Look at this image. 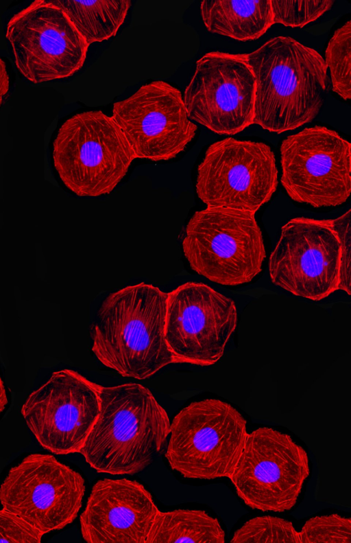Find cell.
<instances>
[{"instance_id": "1", "label": "cell", "mask_w": 351, "mask_h": 543, "mask_svg": "<svg viewBox=\"0 0 351 543\" xmlns=\"http://www.w3.org/2000/svg\"><path fill=\"white\" fill-rule=\"evenodd\" d=\"M167 292L145 282L127 286L100 303L90 348L106 367L136 380L173 363L165 338Z\"/></svg>"}, {"instance_id": "5", "label": "cell", "mask_w": 351, "mask_h": 543, "mask_svg": "<svg viewBox=\"0 0 351 543\" xmlns=\"http://www.w3.org/2000/svg\"><path fill=\"white\" fill-rule=\"evenodd\" d=\"M191 268L208 280L234 286L261 271L266 251L255 213L207 207L194 212L182 242Z\"/></svg>"}, {"instance_id": "4", "label": "cell", "mask_w": 351, "mask_h": 543, "mask_svg": "<svg viewBox=\"0 0 351 543\" xmlns=\"http://www.w3.org/2000/svg\"><path fill=\"white\" fill-rule=\"evenodd\" d=\"M52 158L63 184L81 197L112 192L136 159L121 128L101 111L64 121L53 140Z\"/></svg>"}, {"instance_id": "8", "label": "cell", "mask_w": 351, "mask_h": 543, "mask_svg": "<svg viewBox=\"0 0 351 543\" xmlns=\"http://www.w3.org/2000/svg\"><path fill=\"white\" fill-rule=\"evenodd\" d=\"M19 72L34 84L68 78L82 69L89 45L53 1L14 14L5 32Z\"/></svg>"}, {"instance_id": "14", "label": "cell", "mask_w": 351, "mask_h": 543, "mask_svg": "<svg viewBox=\"0 0 351 543\" xmlns=\"http://www.w3.org/2000/svg\"><path fill=\"white\" fill-rule=\"evenodd\" d=\"M101 387L74 370L56 371L29 393L21 415L45 450L79 453L99 415Z\"/></svg>"}, {"instance_id": "2", "label": "cell", "mask_w": 351, "mask_h": 543, "mask_svg": "<svg viewBox=\"0 0 351 543\" xmlns=\"http://www.w3.org/2000/svg\"><path fill=\"white\" fill-rule=\"evenodd\" d=\"M170 429L167 413L147 387L101 386L99 415L79 453L99 473L136 474L156 459Z\"/></svg>"}, {"instance_id": "12", "label": "cell", "mask_w": 351, "mask_h": 543, "mask_svg": "<svg viewBox=\"0 0 351 543\" xmlns=\"http://www.w3.org/2000/svg\"><path fill=\"white\" fill-rule=\"evenodd\" d=\"M86 490L82 475L48 454L32 453L0 485V502L45 534L72 523Z\"/></svg>"}, {"instance_id": "16", "label": "cell", "mask_w": 351, "mask_h": 543, "mask_svg": "<svg viewBox=\"0 0 351 543\" xmlns=\"http://www.w3.org/2000/svg\"><path fill=\"white\" fill-rule=\"evenodd\" d=\"M112 117L121 128L135 158L167 161L183 152L197 130L181 91L163 80L142 85L113 104Z\"/></svg>"}, {"instance_id": "28", "label": "cell", "mask_w": 351, "mask_h": 543, "mask_svg": "<svg viewBox=\"0 0 351 543\" xmlns=\"http://www.w3.org/2000/svg\"><path fill=\"white\" fill-rule=\"evenodd\" d=\"M8 403L7 391L0 374V414L5 409Z\"/></svg>"}, {"instance_id": "21", "label": "cell", "mask_w": 351, "mask_h": 543, "mask_svg": "<svg viewBox=\"0 0 351 543\" xmlns=\"http://www.w3.org/2000/svg\"><path fill=\"white\" fill-rule=\"evenodd\" d=\"M324 60L335 91L344 100L351 97V21L338 28L327 45Z\"/></svg>"}, {"instance_id": "27", "label": "cell", "mask_w": 351, "mask_h": 543, "mask_svg": "<svg viewBox=\"0 0 351 543\" xmlns=\"http://www.w3.org/2000/svg\"><path fill=\"white\" fill-rule=\"evenodd\" d=\"M9 88L10 78L8 73L4 61L0 57V107L9 91Z\"/></svg>"}, {"instance_id": "7", "label": "cell", "mask_w": 351, "mask_h": 543, "mask_svg": "<svg viewBox=\"0 0 351 543\" xmlns=\"http://www.w3.org/2000/svg\"><path fill=\"white\" fill-rule=\"evenodd\" d=\"M309 474L308 455L301 446L288 434L261 427L247 434L228 478L248 507L284 512L295 505Z\"/></svg>"}, {"instance_id": "20", "label": "cell", "mask_w": 351, "mask_h": 543, "mask_svg": "<svg viewBox=\"0 0 351 543\" xmlns=\"http://www.w3.org/2000/svg\"><path fill=\"white\" fill-rule=\"evenodd\" d=\"M68 16L90 45L116 35L131 5L130 0H52Z\"/></svg>"}, {"instance_id": "19", "label": "cell", "mask_w": 351, "mask_h": 543, "mask_svg": "<svg viewBox=\"0 0 351 543\" xmlns=\"http://www.w3.org/2000/svg\"><path fill=\"white\" fill-rule=\"evenodd\" d=\"M225 532L215 518L202 510L159 511L146 543H224Z\"/></svg>"}, {"instance_id": "23", "label": "cell", "mask_w": 351, "mask_h": 543, "mask_svg": "<svg viewBox=\"0 0 351 543\" xmlns=\"http://www.w3.org/2000/svg\"><path fill=\"white\" fill-rule=\"evenodd\" d=\"M274 24L302 27L318 19L333 5V0H270Z\"/></svg>"}, {"instance_id": "11", "label": "cell", "mask_w": 351, "mask_h": 543, "mask_svg": "<svg viewBox=\"0 0 351 543\" xmlns=\"http://www.w3.org/2000/svg\"><path fill=\"white\" fill-rule=\"evenodd\" d=\"M341 256L332 219L293 218L270 254L269 277L293 295L320 301L339 290Z\"/></svg>"}, {"instance_id": "3", "label": "cell", "mask_w": 351, "mask_h": 543, "mask_svg": "<svg viewBox=\"0 0 351 543\" xmlns=\"http://www.w3.org/2000/svg\"><path fill=\"white\" fill-rule=\"evenodd\" d=\"M247 58L255 80L253 124L279 134L319 114L326 96L328 69L317 51L278 36Z\"/></svg>"}, {"instance_id": "6", "label": "cell", "mask_w": 351, "mask_h": 543, "mask_svg": "<svg viewBox=\"0 0 351 543\" xmlns=\"http://www.w3.org/2000/svg\"><path fill=\"white\" fill-rule=\"evenodd\" d=\"M247 421L230 404L218 399L195 401L171 423L165 458L185 478L229 477L243 451Z\"/></svg>"}, {"instance_id": "17", "label": "cell", "mask_w": 351, "mask_h": 543, "mask_svg": "<svg viewBox=\"0 0 351 543\" xmlns=\"http://www.w3.org/2000/svg\"><path fill=\"white\" fill-rule=\"evenodd\" d=\"M151 494L128 478L96 482L80 518L88 543H146L159 512Z\"/></svg>"}, {"instance_id": "24", "label": "cell", "mask_w": 351, "mask_h": 543, "mask_svg": "<svg viewBox=\"0 0 351 543\" xmlns=\"http://www.w3.org/2000/svg\"><path fill=\"white\" fill-rule=\"evenodd\" d=\"M299 533L300 543H350L351 519L337 513L315 516Z\"/></svg>"}, {"instance_id": "25", "label": "cell", "mask_w": 351, "mask_h": 543, "mask_svg": "<svg viewBox=\"0 0 351 543\" xmlns=\"http://www.w3.org/2000/svg\"><path fill=\"white\" fill-rule=\"evenodd\" d=\"M44 533L17 514L0 509V542L40 543Z\"/></svg>"}, {"instance_id": "13", "label": "cell", "mask_w": 351, "mask_h": 543, "mask_svg": "<svg viewBox=\"0 0 351 543\" xmlns=\"http://www.w3.org/2000/svg\"><path fill=\"white\" fill-rule=\"evenodd\" d=\"M237 321L234 301L205 284L189 281L167 292L165 338L173 363L215 364Z\"/></svg>"}, {"instance_id": "18", "label": "cell", "mask_w": 351, "mask_h": 543, "mask_svg": "<svg viewBox=\"0 0 351 543\" xmlns=\"http://www.w3.org/2000/svg\"><path fill=\"white\" fill-rule=\"evenodd\" d=\"M199 10L209 32L240 41L258 39L274 25L270 0H204Z\"/></svg>"}, {"instance_id": "9", "label": "cell", "mask_w": 351, "mask_h": 543, "mask_svg": "<svg viewBox=\"0 0 351 543\" xmlns=\"http://www.w3.org/2000/svg\"><path fill=\"white\" fill-rule=\"evenodd\" d=\"M278 174L267 144L228 137L207 148L197 167L195 190L207 207L256 213L275 193Z\"/></svg>"}, {"instance_id": "15", "label": "cell", "mask_w": 351, "mask_h": 543, "mask_svg": "<svg viewBox=\"0 0 351 543\" xmlns=\"http://www.w3.org/2000/svg\"><path fill=\"white\" fill-rule=\"evenodd\" d=\"M255 80L247 54L206 53L185 88L191 120L219 134L232 135L253 124Z\"/></svg>"}, {"instance_id": "26", "label": "cell", "mask_w": 351, "mask_h": 543, "mask_svg": "<svg viewBox=\"0 0 351 543\" xmlns=\"http://www.w3.org/2000/svg\"><path fill=\"white\" fill-rule=\"evenodd\" d=\"M332 224L341 249L339 290L350 294V209L332 219Z\"/></svg>"}, {"instance_id": "22", "label": "cell", "mask_w": 351, "mask_h": 543, "mask_svg": "<svg viewBox=\"0 0 351 543\" xmlns=\"http://www.w3.org/2000/svg\"><path fill=\"white\" fill-rule=\"evenodd\" d=\"M232 543H300L293 524L278 517L265 516L250 519L237 530Z\"/></svg>"}, {"instance_id": "10", "label": "cell", "mask_w": 351, "mask_h": 543, "mask_svg": "<svg viewBox=\"0 0 351 543\" xmlns=\"http://www.w3.org/2000/svg\"><path fill=\"white\" fill-rule=\"evenodd\" d=\"M281 183L295 202L313 207L344 203L351 192V144L335 130L314 126L280 147Z\"/></svg>"}]
</instances>
